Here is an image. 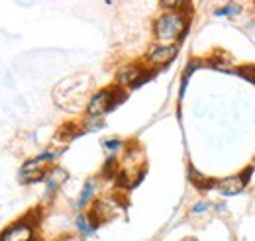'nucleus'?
Returning a JSON list of instances; mask_svg holds the SVG:
<instances>
[{
	"label": "nucleus",
	"mask_w": 255,
	"mask_h": 241,
	"mask_svg": "<svg viewBox=\"0 0 255 241\" xmlns=\"http://www.w3.org/2000/svg\"><path fill=\"white\" fill-rule=\"evenodd\" d=\"M91 87H93V81L89 77H83V75L71 77V79H65L61 85H57L53 98L65 110H79L85 104Z\"/></svg>",
	"instance_id": "obj_1"
},
{
	"label": "nucleus",
	"mask_w": 255,
	"mask_h": 241,
	"mask_svg": "<svg viewBox=\"0 0 255 241\" xmlns=\"http://www.w3.org/2000/svg\"><path fill=\"white\" fill-rule=\"evenodd\" d=\"M155 39L161 45H175L187 33V18L181 12H165L153 24Z\"/></svg>",
	"instance_id": "obj_2"
},
{
	"label": "nucleus",
	"mask_w": 255,
	"mask_h": 241,
	"mask_svg": "<svg viewBox=\"0 0 255 241\" xmlns=\"http://www.w3.org/2000/svg\"><path fill=\"white\" fill-rule=\"evenodd\" d=\"M126 100V94L122 92V89H118V87H114V89H104V91L96 92L93 94L91 98H89V102H87V114L89 116H102V114H106V112H110V110H114L120 102H124Z\"/></svg>",
	"instance_id": "obj_3"
},
{
	"label": "nucleus",
	"mask_w": 255,
	"mask_h": 241,
	"mask_svg": "<svg viewBox=\"0 0 255 241\" xmlns=\"http://www.w3.org/2000/svg\"><path fill=\"white\" fill-rule=\"evenodd\" d=\"M57 153L55 151H43L41 155L33 157L30 161L24 163L22 171H20V179L24 182H37V181H43L47 177V171H45V165L55 161Z\"/></svg>",
	"instance_id": "obj_4"
},
{
	"label": "nucleus",
	"mask_w": 255,
	"mask_h": 241,
	"mask_svg": "<svg viewBox=\"0 0 255 241\" xmlns=\"http://www.w3.org/2000/svg\"><path fill=\"white\" fill-rule=\"evenodd\" d=\"M252 175H254V167H248L242 175H234V177H228L222 181H216L214 188H218V192H222L224 196H238L240 192L246 190Z\"/></svg>",
	"instance_id": "obj_5"
},
{
	"label": "nucleus",
	"mask_w": 255,
	"mask_h": 241,
	"mask_svg": "<svg viewBox=\"0 0 255 241\" xmlns=\"http://www.w3.org/2000/svg\"><path fill=\"white\" fill-rule=\"evenodd\" d=\"M0 241H33V226L28 220H20L0 234Z\"/></svg>",
	"instance_id": "obj_6"
},
{
	"label": "nucleus",
	"mask_w": 255,
	"mask_h": 241,
	"mask_svg": "<svg viewBox=\"0 0 255 241\" xmlns=\"http://www.w3.org/2000/svg\"><path fill=\"white\" fill-rule=\"evenodd\" d=\"M177 45H157V47H153L151 51H149V55H147V63L151 65V67H155V69H159V67H165V65H169L171 61L177 57Z\"/></svg>",
	"instance_id": "obj_7"
},
{
	"label": "nucleus",
	"mask_w": 255,
	"mask_h": 241,
	"mask_svg": "<svg viewBox=\"0 0 255 241\" xmlns=\"http://www.w3.org/2000/svg\"><path fill=\"white\" fill-rule=\"evenodd\" d=\"M143 67L141 65H126V67H122L120 71H118V85H122V87H133L137 81H139V77L143 75Z\"/></svg>",
	"instance_id": "obj_8"
},
{
	"label": "nucleus",
	"mask_w": 255,
	"mask_h": 241,
	"mask_svg": "<svg viewBox=\"0 0 255 241\" xmlns=\"http://www.w3.org/2000/svg\"><path fill=\"white\" fill-rule=\"evenodd\" d=\"M67 171H63L61 167H55V169H51L49 173H47V177H45V184H47V188H45V194L49 196V194H53L65 181H67Z\"/></svg>",
	"instance_id": "obj_9"
},
{
	"label": "nucleus",
	"mask_w": 255,
	"mask_h": 241,
	"mask_svg": "<svg viewBox=\"0 0 255 241\" xmlns=\"http://www.w3.org/2000/svg\"><path fill=\"white\" fill-rule=\"evenodd\" d=\"M96 190V184L95 181H87L85 182V186H83V190H81V196H79V202H77V208H85L89 202H91V198H93V194H95Z\"/></svg>",
	"instance_id": "obj_10"
},
{
	"label": "nucleus",
	"mask_w": 255,
	"mask_h": 241,
	"mask_svg": "<svg viewBox=\"0 0 255 241\" xmlns=\"http://www.w3.org/2000/svg\"><path fill=\"white\" fill-rule=\"evenodd\" d=\"M77 230L83 234V236H93L96 230V224H91V218L87 214H79L77 216Z\"/></svg>",
	"instance_id": "obj_11"
},
{
	"label": "nucleus",
	"mask_w": 255,
	"mask_h": 241,
	"mask_svg": "<svg viewBox=\"0 0 255 241\" xmlns=\"http://www.w3.org/2000/svg\"><path fill=\"white\" fill-rule=\"evenodd\" d=\"M234 73H236V75H240L242 79L250 81L252 85H255V65H248V67H240V69H236Z\"/></svg>",
	"instance_id": "obj_12"
},
{
	"label": "nucleus",
	"mask_w": 255,
	"mask_h": 241,
	"mask_svg": "<svg viewBox=\"0 0 255 241\" xmlns=\"http://www.w3.org/2000/svg\"><path fill=\"white\" fill-rule=\"evenodd\" d=\"M102 147L110 153V157H114L118 151L124 147V141L122 139H106V141H102Z\"/></svg>",
	"instance_id": "obj_13"
},
{
	"label": "nucleus",
	"mask_w": 255,
	"mask_h": 241,
	"mask_svg": "<svg viewBox=\"0 0 255 241\" xmlns=\"http://www.w3.org/2000/svg\"><path fill=\"white\" fill-rule=\"evenodd\" d=\"M238 6H234V4H228V6H224V8H218L216 12H214V16L216 18H222V16H232V14H238Z\"/></svg>",
	"instance_id": "obj_14"
},
{
	"label": "nucleus",
	"mask_w": 255,
	"mask_h": 241,
	"mask_svg": "<svg viewBox=\"0 0 255 241\" xmlns=\"http://www.w3.org/2000/svg\"><path fill=\"white\" fill-rule=\"evenodd\" d=\"M208 208H210L208 202H198V204L192 206V214H202V212H206Z\"/></svg>",
	"instance_id": "obj_15"
}]
</instances>
